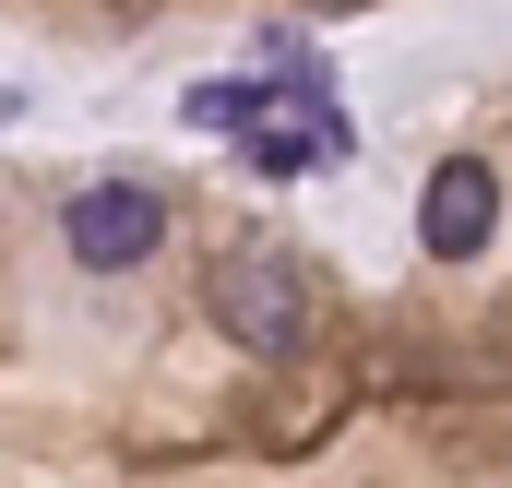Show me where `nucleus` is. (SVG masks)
<instances>
[{
  "label": "nucleus",
  "mask_w": 512,
  "mask_h": 488,
  "mask_svg": "<svg viewBox=\"0 0 512 488\" xmlns=\"http://www.w3.org/2000/svg\"><path fill=\"white\" fill-rule=\"evenodd\" d=\"M191 120L203 131H262V84H191Z\"/></svg>",
  "instance_id": "4"
},
{
  "label": "nucleus",
  "mask_w": 512,
  "mask_h": 488,
  "mask_svg": "<svg viewBox=\"0 0 512 488\" xmlns=\"http://www.w3.org/2000/svg\"><path fill=\"white\" fill-rule=\"evenodd\" d=\"M215 322L251 346V358H298V334H310V286H298V262H227L215 274Z\"/></svg>",
  "instance_id": "2"
},
{
  "label": "nucleus",
  "mask_w": 512,
  "mask_h": 488,
  "mask_svg": "<svg viewBox=\"0 0 512 488\" xmlns=\"http://www.w3.org/2000/svg\"><path fill=\"white\" fill-rule=\"evenodd\" d=\"M417 239L441 250V262H477V250L501 239V167L489 155H441L429 191H417Z\"/></svg>",
  "instance_id": "3"
},
{
  "label": "nucleus",
  "mask_w": 512,
  "mask_h": 488,
  "mask_svg": "<svg viewBox=\"0 0 512 488\" xmlns=\"http://www.w3.org/2000/svg\"><path fill=\"white\" fill-rule=\"evenodd\" d=\"M60 239H72L84 274H131V262H155V239H167V203L143 179H96V191H72Z\"/></svg>",
  "instance_id": "1"
}]
</instances>
